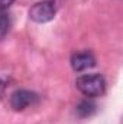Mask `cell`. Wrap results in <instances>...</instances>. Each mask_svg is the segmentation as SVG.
Returning a JSON list of instances; mask_svg holds the SVG:
<instances>
[{"mask_svg":"<svg viewBox=\"0 0 123 124\" xmlns=\"http://www.w3.org/2000/svg\"><path fill=\"white\" fill-rule=\"evenodd\" d=\"M75 85H77L80 93L88 98L100 97L106 91V81L100 74L81 75L75 79Z\"/></svg>","mask_w":123,"mask_h":124,"instance_id":"1","label":"cell"},{"mask_svg":"<svg viewBox=\"0 0 123 124\" xmlns=\"http://www.w3.org/2000/svg\"><path fill=\"white\" fill-rule=\"evenodd\" d=\"M96 108H97V105L93 102L91 100H83L78 105H77V114L80 116V117H90L91 114H94V111H96Z\"/></svg>","mask_w":123,"mask_h":124,"instance_id":"5","label":"cell"},{"mask_svg":"<svg viewBox=\"0 0 123 124\" xmlns=\"http://www.w3.org/2000/svg\"><path fill=\"white\" fill-rule=\"evenodd\" d=\"M57 3L55 0H42L38 1L29 9V17L36 23H46L55 17Z\"/></svg>","mask_w":123,"mask_h":124,"instance_id":"2","label":"cell"},{"mask_svg":"<svg viewBox=\"0 0 123 124\" xmlns=\"http://www.w3.org/2000/svg\"><path fill=\"white\" fill-rule=\"evenodd\" d=\"M96 65V58L91 52H77L71 56V66L74 71L81 72L86 69H90Z\"/></svg>","mask_w":123,"mask_h":124,"instance_id":"4","label":"cell"},{"mask_svg":"<svg viewBox=\"0 0 123 124\" xmlns=\"http://www.w3.org/2000/svg\"><path fill=\"white\" fill-rule=\"evenodd\" d=\"M38 101V95L29 90H16L10 95V107L15 111H23Z\"/></svg>","mask_w":123,"mask_h":124,"instance_id":"3","label":"cell"},{"mask_svg":"<svg viewBox=\"0 0 123 124\" xmlns=\"http://www.w3.org/2000/svg\"><path fill=\"white\" fill-rule=\"evenodd\" d=\"M13 1L15 0H0V10H7L12 4H13Z\"/></svg>","mask_w":123,"mask_h":124,"instance_id":"7","label":"cell"},{"mask_svg":"<svg viewBox=\"0 0 123 124\" xmlns=\"http://www.w3.org/2000/svg\"><path fill=\"white\" fill-rule=\"evenodd\" d=\"M9 28H10V19H9L7 13L0 10V40H3L6 38Z\"/></svg>","mask_w":123,"mask_h":124,"instance_id":"6","label":"cell"}]
</instances>
